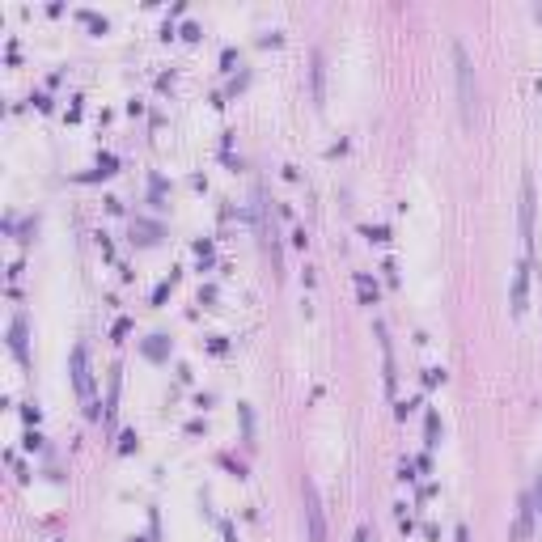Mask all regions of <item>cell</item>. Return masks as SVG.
<instances>
[{
	"instance_id": "6da1fadb",
	"label": "cell",
	"mask_w": 542,
	"mask_h": 542,
	"mask_svg": "<svg viewBox=\"0 0 542 542\" xmlns=\"http://www.w3.org/2000/svg\"><path fill=\"white\" fill-rule=\"evenodd\" d=\"M453 64H458V97H462V119H475V68L466 47L453 43Z\"/></svg>"
},
{
	"instance_id": "7a4b0ae2",
	"label": "cell",
	"mask_w": 542,
	"mask_h": 542,
	"mask_svg": "<svg viewBox=\"0 0 542 542\" xmlns=\"http://www.w3.org/2000/svg\"><path fill=\"white\" fill-rule=\"evenodd\" d=\"M72 386H77V394L85 403L93 399V373H89V348H85V343L72 348Z\"/></svg>"
},
{
	"instance_id": "3957f363",
	"label": "cell",
	"mask_w": 542,
	"mask_h": 542,
	"mask_svg": "<svg viewBox=\"0 0 542 542\" xmlns=\"http://www.w3.org/2000/svg\"><path fill=\"white\" fill-rule=\"evenodd\" d=\"M305 517H309V542H327V521H322V504H318L314 483H305Z\"/></svg>"
},
{
	"instance_id": "277c9868",
	"label": "cell",
	"mask_w": 542,
	"mask_h": 542,
	"mask_svg": "<svg viewBox=\"0 0 542 542\" xmlns=\"http://www.w3.org/2000/svg\"><path fill=\"white\" fill-rule=\"evenodd\" d=\"M521 237L526 250H534V178H521Z\"/></svg>"
},
{
	"instance_id": "5b68a950",
	"label": "cell",
	"mask_w": 542,
	"mask_h": 542,
	"mask_svg": "<svg viewBox=\"0 0 542 542\" xmlns=\"http://www.w3.org/2000/svg\"><path fill=\"white\" fill-rule=\"evenodd\" d=\"M377 339H381V368H386V394H394L399 390V373H394V343H390V331H386V322H377Z\"/></svg>"
},
{
	"instance_id": "8992f818",
	"label": "cell",
	"mask_w": 542,
	"mask_h": 542,
	"mask_svg": "<svg viewBox=\"0 0 542 542\" xmlns=\"http://www.w3.org/2000/svg\"><path fill=\"white\" fill-rule=\"evenodd\" d=\"M534 530V496H521L517 500V521H512V538L517 542H526Z\"/></svg>"
},
{
	"instance_id": "52a82bcc",
	"label": "cell",
	"mask_w": 542,
	"mask_h": 542,
	"mask_svg": "<svg viewBox=\"0 0 542 542\" xmlns=\"http://www.w3.org/2000/svg\"><path fill=\"white\" fill-rule=\"evenodd\" d=\"M526 297H530V267L521 263V267H517V276H512V309L517 314H526Z\"/></svg>"
},
{
	"instance_id": "ba28073f",
	"label": "cell",
	"mask_w": 542,
	"mask_h": 542,
	"mask_svg": "<svg viewBox=\"0 0 542 542\" xmlns=\"http://www.w3.org/2000/svg\"><path fill=\"white\" fill-rule=\"evenodd\" d=\"M356 292H360L364 305H377V292H381V288H377V280L368 276V271H356Z\"/></svg>"
},
{
	"instance_id": "9c48e42d",
	"label": "cell",
	"mask_w": 542,
	"mask_h": 542,
	"mask_svg": "<svg viewBox=\"0 0 542 542\" xmlns=\"http://www.w3.org/2000/svg\"><path fill=\"white\" fill-rule=\"evenodd\" d=\"M9 343H13L17 360H26V322H21V318H13V327H9Z\"/></svg>"
},
{
	"instance_id": "30bf717a",
	"label": "cell",
	"mask_w": 542,
	"mask_h": 542,
	"mask_svg": "<svg viewBox=\"0 0 542 542\" xmlns=\"http://www.w3.org/2000/svg\"><path fill=\"white\" fill-rule=\"evenodd\" d=\"M436 440H440V415H436V411H428V420H424V445L432 449Z\"/></svg>"
},
{
	"instance_id": "8fae6325",
	"label": "cell",
	"mask_w": 542,
	"mask_h": 542,
	"mask_svg": "<svg viewBox=\"0 0 542 542\" xmlns=\"http://www.w3.org/2000/svg\"><path fill=\"white\" fill-rule=\"evenodd\" d=\"M144 352H149L153 360H161V356H165V335H153L149 343H144Z\"/></svg>"
},
{
	"instance_id": "7c38bea8",
	"label": "cell",
	"mask_w": 542,
	"mask_h": 542,
	"mask_svg": "<svg viewBox=\"0 0 542 542\" xmlns=\"http://www.w3.org/2000/svg\"><path fill=\"white\" fill-rule=\"evenodd\" d=\"M314 97L322 102V56H314Z\"/></svg>"
},
{
	"instance_id": "4fadbf2b",
	"label": "cell",
	"mask_w": 542,
	"mask_h": 542,
	"mask_svg": "<svg viewBox=\"0 0 542 542\" xmlns=\"http://www.w3.org/2000/svg\"><path fill=\"white\" fill-rule=\"evenodd\" d=\"M360 233H364V237H373V241H386V225H364Z\"/></svg>"
},
{
	"instance_id": "5bb4252c",
	"label": "cell",
	"mask_w": 542,
	"mask_h": 542,
	"mask_svg": "<svg viewBox=\"0 0 542 542\" xmlns=\"http://www.w3.org/2000/svg\"><path fill=\"white\" fill-rule=\"evenodd\" d=\"M195 255H200V259L208 263V259H212V241H208V237H200V241H195Z\"/></svg>"
},
{
	"instance_id": "9a60e30c",
	"label": "cell",
	"mask_w": 542,
	"mask_h": 542,
	"mask_svg": "<svg viewBox=\"0 0 542 542\" xmlns=\"http://www.w3.org/2000/svg\"><path fill=\"white\" fill-rule=\"evenodd\" d=\"M220 534H225V542H237V530H233V521H220Z\"/></svg>"
},
{
	"instance_id": "2e32d148",
	"label": "cell",
	"mask_w": 542,
	"mask_h": 542,
	"mask_svg": "<svg viewBox=\"0 0 542 542\" xmlns=\"http://www.w3.org/2000/svg\"><path fill=\"white\" fill-rule=\"evenodd\" d=\"M453 542H471V534H466V526H458V530H453Z\"/></svg>"
},
{
	"instance_id": "e0dca14e",
	"label": "cell",
	"mask_w": 542,
	"mask_h": 542,
	"mask_svg": "<svg viewBox=\"0 0 542 542\" xmlns=\"http://www.w3.org/2000/svg\"><path fill=\"white\" fill-rule=\"evenodd\" d=\"M534 500H538V508H542V475H538V487H534Z\"/></svg>"
},
{
	"instance_id": "ac0fdd59",
	"label": "cell",
	"mask_w": 542,
	"mask_h": 542,
	"mask_svg": "<svg viewBox=\"0 0 542 542\" xmlns=\"http://www.w3.org/2000/svg\"><path fill=\"white\" fill-rule=\"evenodd\" d=\"M356 542H368V530H356Z\"/></svg>"
}]
</instances>
